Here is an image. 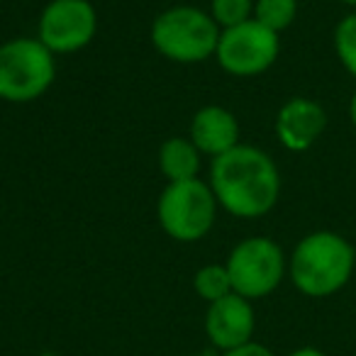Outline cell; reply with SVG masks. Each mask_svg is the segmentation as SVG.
<instances>
[{
  "label": "cell",
  "mask_w": 356,
  "mask_h": 356,
  "mask_svg": "<svg viewBox=\"0 0 356 356\" xmlns=\"http://www.w3.org/2000/svg\"><path fill=\"white\" fill-rule=\"evenodd\" d=\"M208 184L220 210L239 220L266 218L281 198V171L271 154L254 144H237L210 159Z\"/></svg>",
  "instance_id": "obj_1"
},
{
  "label": "cell",
  "mask_w": 356,
  "mask_h": 356,
  "mask_svg": "<svg viewBox=\"0 0 356 356\" xmlns=\"http://www.w3.org/2000/svg\"><path fill=\"white\" fill-rule=\"evenodd\" d=\"M220 32L203 8L173 6L154 17L149 37L154 49L173 64H203L215 56Z\"/></svg>",
  "instance_id": "obj_3"
},
{
  "label": "cell",
  "mask_w": 356,
  "mask_h": 356,
  "mask_svg": "<svg viewBox=\"0 0 356 356\" xmlns=\"http://www.w3.org/2000/svg\"><path fill=\"white\" fill-rule=\"evenodd\" d=\"M188 139L195 144L200 154L215 159L220 154L234 149L239 142L237 115L225 105H203L191 118Z\"/></svg>",
  "instance_id": "obj_11"
},
{
  "label": "cell",
  "mask_w": 356,
  "mask_h": 356,
  "mask_svg": "<svg viewBox=\"0 0 356 356\" xmlns=\"http://www.w3.org/2000/svg\"><path fill=\"white\" fill-rule=\"evenodd\" d=\"M298 0H254V20L281 35L296 22Z\"/></svg>",
  "instance_id": "obj_13"
},
{
  "label": "cell",
  "mask_w": 356,
  "mask_h": 356,
  "mask_svg": "<svg viewBox=\"0 0 356 356\" xmlns=\"http://www.w3.org/2000/svg\"><path fill=\"white\" fill-rule=\"evenodd\" d=\"M98 35V10L90 0H49L37 20V40L54 56L76 54Z\"/></svg>",
  "instance_id": "obj_8"
},
{
  "label": "cell",
  "mask_w": 356,
  "mask_h": 356,
  "mask_svg": "<svg viewBox=\"0 0 356 356\" xmlns=\"http://www.w3.org/2000/svg\"><path fill=\"white\" fill-rule=\"evenodd\" d=\"M193 356H208V354H193Z\"/></svg>",
  "instance_id": "obj_21"
},
{
  "label": "cell",
  "mask_w": 356,
  "mask_h": 356,
  "mask_svg": "<svg viewBox=\"0 0 356 356\" xmlns=\"http://www.w3.org/2000/svg\"><path fill=\"white\" fill-rule=\"evenodd\" d=\"M257 330V312L252 300L229 293L220 300L210 302L205 312V334L210 344L220 351H229L254 339Z\"/></svg>",
  "instance_id": "obj_9"
},
{
  "label": "cell",
  "mask_w": 356,
  "mask_h": 356,
  "mask_svg": "<svg viewBox=\"0 0 356 356\" xmlns=\"http://www.w3.org/2000/svg\"><path fill=\"white\" fill-rule=\"evenodd\" d=\"M56 81V56L37 37H13L0 44V100L27 105Z\"/></svg>",
  "instance_id": "obj_4"
},
{
  "label": "cell",
  "mask_w": 356,
  "mask_h": 356,
  "mask_svg": "<svg viewBox=\"0 0 356 356\" xmlns=\"http://www.w3.org/2000/svg\"><path fill=\"white\" fill-rule=\"evenodd\" d=\"M356 271V247L334 229H315L293 247L288 276L305 298H332L349 286Z\"/></svg>",
  "instance_id": "obj_2"
},
{
  "label": "cell",
  "mask_w": 356,
  "mask_h": 356,
  "mask_svg": "<svg viewBox=\"0 0 356 356\" xmlns=\"http://www.w3.org/2000/svg\"><path fill=\"white\" fill-rule=\"evenodd\" d=\"M210 17L220 30H229L254 17V0H210Z\"/></svg>",
  "instance_id": "obj_16"
},
{
  "label": "cell",
  "mask_w": 356,
  "mask_h": 356,
  "mask_svg": "<svg viewBox=\"0 0 356 356\" xmlns=\"http://www.w3.org/2000/svg\"><path fill=\"white\" fill-rule=\"evenodd\" d=\"M281 56V35L271 32L252 17L237 27L220 32L218 59L220 69L234 79H254L271 69Z\"/></svg>",
  "instance_id": "obj_7"
},
{
  "label": "cell",
  "mask_w": 356,
  "mask_h": 356,
  "mask_svg": "<svg viewBox=\"0 0 356 356\" xmlns=\"http://www.w3.org/2000/svg\"><path fill=\"white\" fill-rule=\"evenodd\" d=\"M273 127L283 149L300 154L320 142L327 129V113L317 100L296 95L278 108Z\"/></svg>",
  "instance_id": "obj_10"
},
{
  "label": "cell",
  "mask_w": 356,
  "mask_h": 356,
  "mask_svg": "<svg viewBox=\"0 0 356 356\" xmlns=\"http://www.w3.org/2000/svg\"><path fill=\"white\" fill-rule=\"evenodd\" d=\"M288 356H327L322 349H317V346H300V349H293Z\"/></svg>",
  "instance_id": "obj_18"
},
{
  "label": "cell",
  "mask_w": 356,
  "mask_h": 356,
  "mask_svg": "<svg viewBox=\"0 0 356 356\" xmlns=\"http://www.w3.org/2000/svg\"><path fill=\"white\" fill-rule=\"evenodd\" d=\"M346 115H349L351 127L356 129V88H354V93H351V98H349V108H346Z\"/></svg>",
  "instance_id": "obj_19"
},
{
  "label": "cell",
  "mask_w": 356,
  "mask_h": 356,
  "mask_svg": "<svg viewBox=\"0 0 356 356\" xmlns=\"http://www.w3.org/2000/svg\"><path fill=\"white\" fill-rule=\"evenodd\" d=\"M227 273L232 291L247 300H261L278 291L288 276V257L283 247L271 237H247L229 252Z\"/></svg>",
  "instance_id": "obj_6"
},
{
  "label": "cell",
  "mask_w": 356,
  "mask_h": 356,
  "mask_svg": "<svg viewBox=\"0 0 356 356\" xmlns=\"http://www.w3.org/2000/svg\"><path fill=\"white\" fill-rule=\"evenodd\" d=\"M332 44H334V54L344 66V71L351 79H356V10L337 22Z\"/></svg>",
  "instance_id": "obj_15"
},
{
  "label": "cell",
  "mask_w": 356,
  "mask_h": 356,
  "mask_svg": "<svg viewBox=\"0 0 356 356\" xmlns=\"http://www.w3.org/2000/svg\"><path fill=\"white\" fill-rule=\"evenodd\" d=\"M222 356H276V354H273L266 344L252 339L242 346H234V349H229V351H222Z\"/></svg>",
  "instance_id": "obj_17"
},
{
  "label": "cell",
  "mask_w": 356,
  "mask_h": 356,
  "mask_svg": "<svg viewBox=\"0 0 356 356\" xmlns=\"http://www.w3.org/2000/svg\"><path fill=\"white\" fill-rule=\"evenodd\" d=\"M200 161H203V154L195 149V144L188 137H168L159 147V168L166 178V184L198 178Z\"/></svg>",
  "instance_id": "obj_12"
},
{
  "label": "cell",
  "mask_w": 356,
  "mask_h": 356,
  "mask_svg": "<svg viewBox=\"0 0 356 356\" xmlns=\"http://www.w3.org/2000/svg\"><path fill=\"white\" fill-rule=\"evenodd\" d=\"M193 288L203 300H208V305L234 293L225 264H205V266H200L193 276Z\"/></svg>",
  "instance_id": "obj_14"
},
{
  "label": "cell",
  "mask_w": 356,
  "mask_h": 356,
  "mask_svg": "<svg viewBox=\"0 0 356 356\" xmlns=\"http://www.w3.org/2000/svg\"><path fill=\"white\" fill-rule=\"evenodd\" d=\"M218 198L203 178L166 184L156 203V218L163 234L176 242H200L218 222Z\"/></svg>",
  "instance_id": "obj_5"
},
{
  "label": "cell",
  "mask_w": 356,
  "mask_h": 356,
  "mask_svg": "<svg viewBox=\"0 0 356 356\" xmlns=\"http://www.w3.org/2000/svg\"><path fill=\"white\" fill-rule=\"evenodd\" d=\"M337 3H341V6H346V8H354L356 10V0H337Z\"/></svg>",
  "instance_id": "obj_20"
}]
</instances>
